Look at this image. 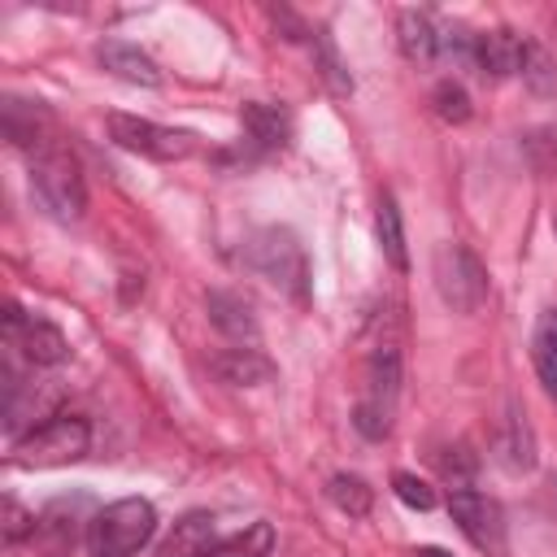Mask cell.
Wrapping results in <instances>:
<instances>
[{
	"label": "cell",
	"instance_id": "1",
	"mask_svg": "<svg viewBox=\"0 0 557 557\" xmlns=\"http://www.w3.org/2000/svg\"><path fill=\"white\" fill-rule=\"evenodd\" d=\"M157 531V509L144 496H122L87 522L91 557H135Z\"/></svg>",
	"mask_w": 557,
	"mask_h": 557
},
{
	"label": "cell",
	"instance_id": "2",
	"mask_svg": "<svg viewBox=\"0 0 557 557\" xmlns=\"http://www.w3.org/2000/svg\"><path fill=\"white\" fill-rule=\"evenodd\" d=\"M91 444V426L78 413H52L39 426H30L17 444H13V461L17 466H70L87 453Z\"/></svg>",
	"mask_w": 557,
	"mask_h": 557
},
{
	"label": "cell",
	"instance_id": "3",
	"mask_svg": "<svg viewBox=\"0 0 557 557\" xmlns=\"http://www.w3.org/2000/svg\"><path fill=\"white\" fill-rule=\"evenodd\" d=\"M30 187H35V196L57 213V218H83V209H87V183H83V170H78V161L61 148V144H48V148H39L35 152V161H30Z\"/></svg>",
	"mask_w": 557,
	"mask_h": 557
},
{
	"label": "cell",
	"instance_id": "4",
	"mask_svg": "<svg viewBox=\"0 0 557 557\" xmlns=\"http://www.w3.org/2000/svg\"><path fill=\"white\" fill-rule=\"evenodd\" d=\"M431 274H435L440 300L457 313H474L487 300V270L466 244H440Z\"/></svg>",
	"mask_w": 557,
	"mask_h": 557
},
{
	"label": "cell",
	"instance_id": "5",
	"mask_svg": "<svg viewBox=\"0 0 557 557\" xmlns=\"http://www.w3.org/2000/svg\"><path fill=\"white\" fill-rule=\"evenodd\" d=\"M248 261L252 270H261L270 283H278L283 292L292 296H305V278H309V265H305V248L292 231L283 226H270L261 231L252 244H248Z\"/></svg>",
	"mask_w": 557,
	"mask_h": 557
},
{
	"label": "cell",
	"instance_id": "6",
	"mask_svg": "<svg viewBox=\"0 0 557 557\" xmlns=\"http://www.w3.org/2000/svg\"><path fill=\"white\" fill-rule=\"evenodd\" d=\"M109 135H113L126 152H139V157H152V161H183V157L196 152V135H191V131L157 126V122L131 117V113H113V117H109Z\"/></svg>",
	"mask_w": 557,
	"mask_h": 557
},
{
	"label": "cell",
	"instance_id": "7",
	"mask_svg": "<svg viewBox=\"0 0 557 557\" xmlns=\"http://www.w3.org/2000/svg\"><path fill=\"white\" fill-rule=\"evenodd\" d=\"M448 513L457 522V531L483 548V553H500L505 548V509L500 500H492L487 492H474V487H457L453 500H448Z\"/></svg>",
	"mask_w": 557,
	"mask_h": 557
},
{
	"label": "cell",
	"instance_id": "8",
	"mask_svg": "<svg viewBox=\"0 0 557 557\" xmlns=\"http://www.w3.org/2000/svg\"><path fill=\"white\" fill-rule=\"evenodd\" d=\"M4 339H9L30 366H61V361L70 357L65 335H61L52 322H44V318L22 313L17 305L4 309Z\"/></svg>",
	"mask_w": 557,
	"mask_h": 557
},
{
	"label": "cell",
	"instance_id": "9",
	"mask_svg": "<svg viewBox=\"0 0 557 557\" xmlns=\"http://www.w3.org/2000/svg\"><path fill=\"white\" fill-rule=\"evenodd\" d=\"M522 61H527V39L513 35V30H479L474 35V70L483 78H509V74H522Z\"/></svg>",
	"mask_w": 557,
	"mask_h": 557
},
{
	"label": "cell",
	"instance_id": "10",
	"mask_svg": "<svg viewBox=\"0 0 557 557\" xmlns=\"http://www.w3.org/2000/svg\"><path fill=\"white\" fill-rule=\"evenodd\" d=\"M96 57H100V65H104L113 78H122V83H135V87H157V83H161L157 61H152L148 52H139L135 44H126V39H104V44L96 48Z\"/></svg>",
	"mask_w": 557,
	"mask_h": 557
},
{
	"label": "cell",
	"instance_id": "11",
	"mask_svg": "<svg viewBox=\"0 0 557 557\" xmlns=\"http://www.w3.org/2000/svg\"><path fill=\"white\" fill-rule=\"evenodd\" d=\"M52 126V113L39 104V100H17L9 96L4 100V135L17 144V148H48L52 139H44V131Z\"/></svg>",
	"mask_w": 557,
	"mask_h": 557
},
{
	"label": "cell",
	"instance_id": "12",
	"mask_svg": "<svg viewBox=\"0 0 557 557\" xmlns=\"http://www.w3.org/2000/svg\"><path fill=\"white\" fill-rule=\"evenodd\" d=\"M209 553H213V518L209 513H183L157 548V557H209Z\"/></svg>",
	"mask_w": 557,
	"mask_h": 557
},
{
	"label": "cell",
	"instance_id": "13",
	"mask_svg": "<svg viewBox=\"0 0 557 557\" xmlns=\"http://www.w3.org/2000/svg\"><path fill=\"white\" fill-rule=\"evenodd\" d=\"M396 30H400V52H405L413 65H426V61L440 57V30H435V22H431L426 13L405 9L400 22H396Z\"/></svg>",
	"mask_w": 557,
	"mask_h": 557
},
{
	"label": "cell",
	"instance_id": "14",
	"mask_svg": "<svg viewBox=\"0 0 557 557\" xmlns=\"http://www.w3.org/2000/svg\"><path fill=\"white\" fill-rule=\"evenodd\" d=\"M213 374L222 383H235V387H252V383H265L274 374V366L257 352V348H226L213 357Z\"/></svg>",
	"mask_w": 557,
	"mask_h": 557
},
{
	"label": "cell",
	"instance_id": "15",
	"mask_svg": "<svg viewBox=\"0 0 557 557\" xmlns=\"http://www.w3.org/2000/svg\"><path fill=\"white\" fill-rule=\"evenodd\" d=\"M209 318H213L218 331H226L235 339H244V335L252 339L257 335V318H252L248 300L235 296V292H209Z\"/></svg>",
	"mask_w": 557,
	"mask_h": 557
},
{
	"label": "cell",
	"instance_id": "16",
	"mask_svg": "<svg viewBox=\"0 0 557 557\" xmlns=\"http://www.w3.org/2000/svg\"><path fill=\"white\" fill-rule=\"evenodd\" d=\"M239 122H244L248 139L261 144V148H283L287 144V113H278L274 104H244Z\"/></svg>",
	"mask_w": 557,
	"mask_h": 557
},
{
	"label": "cell",
	"instance_id": "17",
	"mask_svg": "<svg viewBox=\"0 0 557 557\" xmlns=\"http://www.w3.org/2000/svg\"><path fill=\"white\" fill-rule=\"evenodd\" d=\"M531 357H535V370H540L544 387L557 396V309L540 313L535 335H531Z\"/></svg>",
	"mask_w": 557,
	"mask_h": 557
},
{
	"label": "cell",
	"instance_id": "18",
	"mask_svg": "<svg viewBox=\"0 0 557 557\" xmlns=\"http://www.w3.org/2000/svg\"><path fill=\"white\" fill-rule=\"evenodd\" d=\"M374 226H379V244H383L387 261H392L396 270H409L405 226H400V209H396V200H392V196H383V200H379V218H374Z\"/></svg>",
	"mask_w": 557,
	"mask_h": 557
},
{
	"label": "cell",
	"instance_id": "19",
	"mask_svg": "<svg viewBox=\"0 0 557 557\" xmlns=\"http://www.w3.org/2000/svg\"><path fill=\"white\" fill-rule=\"evenodd\" d=\"M270 548H274V527H270V522H252V527H244L239 535L213 544L209 557H270Z\"/></svg>",
	"mask_w": 557,
	"mask_h": 557
},
{
	"label": "cell",
	"instance_id": "20",
	"mask_svg": "<svg viewBox=\"0 0 557 557\" xmlns=\"http://www.w3.org/2000/svg\"><path fill=\"white\" fill-rule=\"evenodd\" d=\"M326 496H331L348 518H366L370 505H374V487H370L366 479H357V474H335L331 487H326Z\"/></svg>",
	"mask_w": 557,
	"mask_h": 557
},
{
	"label": "cell",
	"instance_id": "21",
	"mask_svg": "<svg viewBox=\"0 0 557 557\" xmlns=\"http://www.w3.org/2000/svg\"><path fill=\"white\" fill-rule=\"evenodd\" d=\"M522 78L535 96H557V65L540 44H527V61H522Z\"/></svg>",
	"mask_w": 557,
	"mask_h": 557
},
{
	"label": "cell",
	"instance_id": "22",
	"mask_svg": "<svg viewBox=\"0 0 557 557\" xmlns=\"http://www.w3.org/2000/svg\"><path fill=\"white\" fill-rule=\"evenodd\" d=\"M0 531H4L9 544H17V540H26V535L39 531V518L30 509H22L13 496H4V505H0Z\"/></svg>",
	"mask_w": 557,
	"mask_h": 557
},
{
	"label": "cell",
	"instance_id": "23",
	"mask_svg": "<svg viewBox=\"0 0 557 557\" xmlns=\"http://www.w3.org/2000/svg\"><path fill=\"white\" fill-rule=\"evenodd\" d=\"M431 100H435V113H440L444 122H466V117H470V96H466L461 83H440Z\"/></svg>",
	"mask_w": 557,
	"mask_h": 557
},
{
	"label": "cell",
	"instance_id": "24",
	"mask_svg": "<svg viewBox=\"0 0 557 557\" xmlns=\"http://www.w3.org/2000/svg\"><path fill=\"white\" fill-rule=\"evenodd\" d=\"M392 487H396V496H400L409 509H431V505H435L431 483H422L418 474H405V470H400V474L392 479Z\"/></svg>",
	"mask_w": 557,
	"mask_h": 557
},
{
	"label": "cell",
	"instance_id": "25",
	"mask_svg": "<svg viewBox=\"0 0 557 557\" xmlns=\"http://www.w3.org/2000/svg\"><path fill=\"white\" fill-rule=\"evenodd\" d=\"M413 557H453V553H444V548H435V544H422V548H413Z\"/></svg>",
	"mask_w": 557,
	"mask_h": 557
},
{
	"label": "cell",
	"instance_id": "26",
	"mask_svg": "<svg viewBox=\"0 0 557 557\" xmlns=\"http://www.w3.org/2000/svg\"><path fill=\"white\" fill-rule=\"evenodd\" d=\"M553 231H557V218H553Z\"/></svg>",
	"mask_w": 557,
	"mask_h": 557
}]
</instances>
